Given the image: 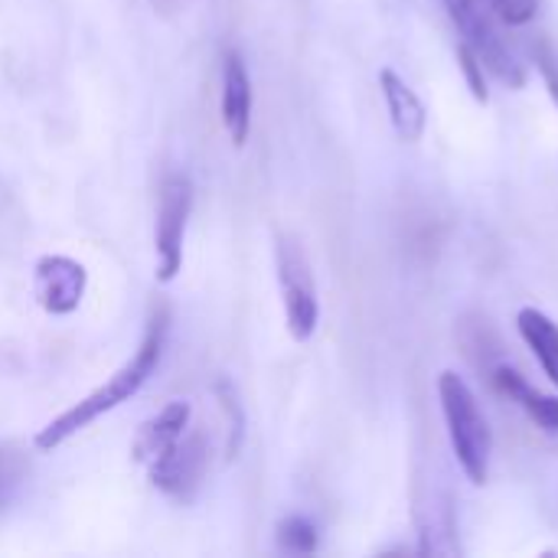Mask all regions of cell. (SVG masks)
Instances as JSON below:
<instances>
[{"label":"cell","mask_w":558,"mask_h":558,"mask_svg":"<svg viewBox=\"0 0 558 558\" xmlns=\"http://www.w3.org/2000/svg\"><path fill=\"white\" fill-rule=\"evenodd\" d=\"M163 337H167V311L154 314L137 353L105 383L98 386L92 396H85L78 405H72L69 412H62L59 418H52L39 435H36V448L39 451H56L59 445H65L72 435H78L82 428H88L95 418H101L105 412L118 409L121 402H128L131 396L141 392V386L150 379V373L157 369L160 363V353H163Z\"/></svg>","instance_id":"cell-1"},{"label":"cell","mask_w":558,"mask_h":558,"mask_svg":"<svg viewBox=\"0 0 558 558\" xmlns=\"http://www.w3.org/2000/svg\"><path fill=\"white\" fill-rule=\"evenodd\" d=\"M438 399H441L451 451H454L464 477L477 487L487 484L490 454H494V432L487 425V415L481 412L477 396L471 392V386L458 373L445 369L438 376Z\"/></svg>","instance_id":"cell-2"},{"label":"cell","mask_w":558,"mask_h":558,"mask_svg":"<svg viewBox=\"0 0 558 558\" xmlns=\"http://www.w3.org/2000/svg\"><path fill=\"white\" fill-rule=\"evenodd\" d=\"M451 23L461 29V43L471 46V52L481 59V65L500 78L507 88L526 85V65L520 62L517 49L500 29V20L490 13L487 0H441Z\"/></svg>","instance_id":"cell-3"},{"label":"cell","mask_w":558,"mask_h":558,"mask_svg":"<svg viewBox=\"0 0 558 558\" xmlns=\"http://www.w3.org/2000/svg\"><path fill=\"white\" fill-rule=\"evenodd\" d=\"M275 262H278V284L284 298V320L288 330L298 343H307L320 324V301H317V284L311 262L304 248L298 245L294 235H278L275 245Z\"/></svg>","instance_id":"cell-4"},{"label":"cell","mask_w":558,"mask_h":558,"mask_svg":"<svg viewBox=\"0 0 558 558\" xmlns=\"http://www.w3.org/2000/svg\"><path fill=\"white\" fill-rule=\"evenodd\" d=\"M193 209V183L183 173H170L160 186L157 206V281H173L183 268V235Z\"/></svg>","instance_id":"cell-5"},{"label":"cell","mask_w":558,"mask_h":558,"mask_svg":"<svg viewBox=\"0 0 558 558\" xmlns=\"http://www.w3.org/2000/svg\"><path fill=\"white\" fill-rule=\"evenodd\" d=\"M206 468H209V448H206V438L199 432L183 435L170 451H163L157 461L147 464L150 484L183 507L199 497L203 481H206Z\"/></svg>","instance_id":"cell-6"},{"label":"cell","mask_w":558,"mask_h":558,"mask_svg":"<svg viewBox=\"0 0 558 558\" xmlns=\"http://www.w3.org/2000/svg\"><path fill=\"white\" fill-rule=\"evenodd\" d=\"M85 268L75 258L65 255H43L36 262V275H33V291L36 301L46 314L52 317H69L78 311L82 298H85Z\"/></svg>","instance_id":"cell-7"},{"label":"cell","mask_w":558,"mask_h":558,"mask_svg":"<svg viewBox=\"0 0 558 558\" xmlns=\"http://www.w3.org/2000/svg\"><path fill=\"white\" fill-rule=\"evenodd\" d=\"M222 124L235 147H245L252 131V78L239 52H226L222 65Z\"/></svg>","instance_id":"cell-8"},{"label":"cell","mask_w":558,"mask_h":558,"mask_svg":"<svg viewBox=\"0 0 558 558\" xmlns=\"http://www.w3.org/2000/svg\"><path fill=\"white\" fill-rule=\"evenodd\" d=\"M487 379H490V386H494L504 399L517 402V405H520L546 435H558V396H546V392L533 389V386L526 383V376L517 373L510 363H497V366L487 373Z\"/></svg>","instance_id":"cell-9"},{"label":"cell","mask_w":558,"mask_h":558,"mask_svg":"<svg viewBox=\"0 0 558 558\" xmlns=\"http://www.w3.org/2000/svg\"><path fill=\"white\" fill-rule=\"evenodd\" d=\"M415 520H418V536H422V546L418 553L422 556H454L458 553V523H454V507H451V497L445 490H428L425 497H418V510H415Z\"/></svg>","instance_id":"cell-10"},{"label":"cell","mask_w":558,"mask_h":558,"mask_svg":"<svg viewBox=\"0 0 558 558\" xmlns=\"http://www.w3.org/2000/svg\"><path fill=\"white\" fill-rule=\"evenodd\" d=\"M190 415H193L190 402L177 399V402L163 405L154 418H147V422L141 425L137 438H134V448H131L134 461H137V464H150V461H157L163 451H170V448L186 435Z\"/></svg>","instance_id":"cell-11"},{"label":"cell","mask_w":558,"mask_h":558,"mask_svg":"<svg viewBox=\"0 0 558 558\" xmlns=\"http://www.w3.org/2000/svg\"><path fill=\"white\" fill-rule=\"evenodd\" d=\"M379 92L386 98V108H389V118H392L396 134L405 144L422 141V134L428 128V114H425L422 98L409 88V82L402 75H396L392 69H383L379 72Z\"/></svg>","instance_id":"cell-12"},{"label":"cell","mask_w":558,"mask_h":558,"mask_svg":"<svg viewBox=\"0 0 558 558\" xmlns=\"http://www.w3.org/2000/svg\"><path fill=\"white\" fill-rule=\"evenodd\" d=\"M517 327L520 337L526 340V347L533 350V356L539 360L543 373L549 376V383L558 389V327L556 320L536 307H523L517 314Z\"/></svg>","instance_id":"cell-13"},{"label":"cell","mask_w":558,"mask_h":558,"mask_svg":"<svg viewBox=\"0 0 558 558\" xmlns=\"http://www.w3.org/2000/svg\"><path fill=\"white\" fill-rule=\"evenodd\" d=\"M458 337H461V347L468 353V360L481 369V373H490L497 363H504V343L500 337L494 333V327L487 320H461L458 324Z\"/></svg>","instance_id":"cell-14"},{"label":"cell","mask_w":558,"mask_h":558,"mask_svg":"<svg viewBox=\"0 0 558 558\" xmlns=\"http://www.w3.org/2000/svg\"><path fill=\"white\" fill-rule=\"evenodd\" d=\"M278 546L291 556L317 553V526L304 517H288L278 523Z\"/></svg>","instance_id":"cell-15"},{"label":"cell","mask_w":558,"mask_h":558,"mask_svg":"<svg viewBox=\"0 0 558 558\" xmlns=\"http://www.w3.org/2000/svg\"><path fill=\"white\" fill-rule=\"evenodd\" d=\"M530 59L536 62V69H539V75H543L549 95H553V101L558 105V49L553 46V39L543 36V33L533 36V39H530Z\"/></svg>","instance_id":"cell-16"},{"label":"cell","mask_w":558,"mask_h":558,"mask_svg":"<svg viewBox=\"0 0 558 558\" xmlns=\"http://www.w3.org/2000/svg\"><path fill=\"white\" fill-rule=\"evenodd\" d=\"M216 392H219V399H222V409H226V415H229V441H226V458L229 461H235L239 458V448H242V409H239V399H235V392H232V386L226 383V379H219V386H216Z\"/></svg>","instance_id":"cell-17"},{"label":"cell","mask_w":558,"mask_h":558,"mask_svg":"<svg viewBox=\"0 0 558 558\" xmlns=\"http://www.w3.org/2000/svg\"><path fill=\"white\" fill-rule=\"evenodd\" d=\"M539 3L543 0H487L490 13L504 23V26H526L539 16Z\"/></svg>","instance_id":"cell-18"},{"label":"cell","mask_w":558,"mask_h":558,"mask_svg":"<svg viewBox=\"0 0 558 558\" xmlns=\"http://www.w3.org/2000/svg\"><path fill=\"white\" fill-rule=\"evenodd\" d=\"M458 65H461V72H464V78H468V88H471V95H474L481 105H487L490 92H487L484 65H481V59L471 52V46H464V43H458Z\"/></svg>","instance_id":"cell-19"},{"label":"cell","mask_w":558,"mask_h":558,"mask_svg":"<svg viewBox=\"0 0 558 558\" xmlns=\"http://www.w3.org/2000/svg\"><path fill=\"white\" fill-rule=\"evenodd\" d=\"M7 500V494H3V477H0V504Z\"/></svg>","instance_id":"cell-20"}]
</instances>
